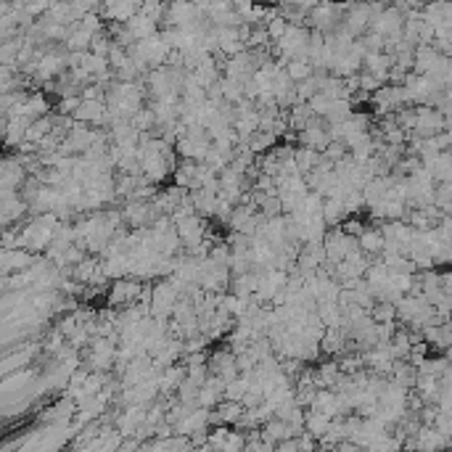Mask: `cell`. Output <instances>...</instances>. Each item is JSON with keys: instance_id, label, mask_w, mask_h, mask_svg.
<instances>
[{"instance_id": "obj_1", "label": "cell", "mask_w": 452, "mask_h": 452, "mask_svg": "<svg viewBox=\"0 0 452 452\" xmlns=\"http://www.w3.org/2000/svg\"><path fill=\"white\" fill-rule=\"evenodd\" d=\"M146 291V283L135 281V278H122V281H114L111 288L106 294V304L108 309H125V307H132L138 304Z\"/></svg>"}, {"instance_id": "obj_2", "label": "cell", "mask_w": 452, "mask_h": 452, "mask_svg": "<svg viewBox=\"0 0 452 452\" xmlns=\"http://www.w3.org/2000/svg\"><path fill=\"white\" fill-rule=\"evenodd\" d=\"M180 294L169 285V281H156L151 291V318L156 320H172V312L178 307Z\"/></svg>"}, {"instance_id": "obj_3", "label": "cell", "mask_w": 452, "mask_h": 452, "mask_svg": "<svg viewBox=\"0 0 452 452\" xmlns=\"http://www.w3.org/2000/svg\"><path fill=\"white\" fill-rule=\"evenodd\" d=\"M447 132V119L437 106H418V125H416V135L423 141H431L437 135Z\"/></svg>"}, {"instance_id": "obj_4", "label": "cell", "mask_w": 452, "mask_h": 452, "mask_svg": "<svg viewBox=\"0 0 452 452\" xmlns=\"http://www.w3.org/2000/svg\"><path fill=\"white\" fill-rule=\"evenodd\" d=\"M175 230H178L180 241H183V249L190 251V249H196V246H202L204 241H206L209 223H206L204 217H199V214H193V217H188L185 223L175 225Z\"/></svg>"}, {"instance_id": "obj_5", "label": "cell", "mask_w": 452, "mask_h": 452, "mask_svg": "<svg viewBox=\"0 0 452 452\" xmlns=\"http://www.w3.org/2000/svg\"><path fill=\"white\" fill-rule=\"evenodd\" d=\"M209 370H212V376L223 379L225 383H233L241 376V370L236 365V355L227 346H220L209 355Z\"/></svg>"}, {"instance_id": "obj_6", "label": "cell", "mask_w": 452, "mask_h": 452, "mask_svg": "<svg viewBox=\"0 0 452 452\" xmlns=\"http://www.w3.org/2000/svg\"><path fill=\"white\" fill-rule=\"evenodd\" d=\"M331 135H328V125H325V119H312L304 130L299 132V146L302 148H312V151H325L328 146H331Z\"/></svg>"}, {"instance_id": "obj_7", "label": "cell", "mask_w": 452, "mask_h": 452, "mask_svg": "<svg viewBox=\"0 0 452 452\" xmlns=\"http://www.w3.org/2000/svg\"><path fill=\"white\" fill-rule=\"evenodd\" d=\"M349 35L355 37H365L370 32V6L365 3H355V6H346L344 11V22H341Z\"/></svg>"}, {"instance_id": "obj_8", "label": "cell", "mask_w": 452, "mask_h": 452, "mask_svg": "<svg viewBox=\"0 0 452 452\" xmlns=\"http://www.w3.org/2000/svg\"><path fill=\"white\" fill-rule=\"evenodd\" d=\"M37 260H40V257L32 254V251H27V249H3L0 251V267H3V275L24 273V270H29Z\"/></svg>"}, {"instance_id": "obj_9", "label": "cell", "mask_w": 452, "mask_h": 452, "mask_svg": "<svg viewBox=\"0 0 452 452\" xmlns=\"http://www.w3.org/2000/svg\"><path fill=\"white\" fill-rule=\"evenodd\" d=\"M27 212H32V209H29V204L22 199V193L3 199V204H0V220H3V227H13L16 223H22L24 217H27Z\"/></svg>"}, {"instance_id": "obj_10", "label": "cell", "mask_w": 452, "mask_h": 452, "mask_svg": "<svg viewBox=\"0 0 452 452\" xmlns=\"http://www.w3.org/2000/svg\"><path fill=\"white\" fill-rule=\"evenodd\" d=\"M199 175H202V164L199 162H188V159H180L178 169L172 175V185H178L183 190H199Z\"/></svg>"}, {"instance_id": "obj_11", "label": "cell", "mask_w": 452, "mask_h": 452, "mask_svg": "<svg viewBox=\"0 0 452 452\" xmlns=\"http://www.w3.org/2000/svg\"><path fill=\"white\" fill-rule=\"evenodd\" d=\"M257 291H260V270L254 267V270L246 275H236L227 294H233V297H238V299H249V297H257Z\"/></svg>"}, {"instance_id": "obj_12", "label": "cell", "mask_w": 452, "mask_h": 452, "mask_svg": "<svg viewBox=\"0 0 452 452\" xmlns=\"http://www.w3.org/2000/svg\"><path fill=\"white\" fill-rule=\"evenodd\" d=\"M320 162H323V154L320 151H312V148H302L299 146L297 148V156H294V164H297V169H299V175L302 178H307V175H312L318 167H320Z\"/></svg>"}, {"instance_id": "obj_13", "label": "cell", "mask_w": 452, "mask_h": 452, "mask_svg": "<svg viewBox=\"0 0 452 452\" xmlns=\"http://www.w3.org/2000/svg\"><path fill=\"white\" fill-rule=\"evenodd\" d=\"M93 37L90 32H85L80 24H74V29H71L69 40L64 43V50L66 53H90V45H93Z\"/></svg>"}, {"instance_id": "obj_14", "label": "cell", "mask_w": 452, "mask_h": 452, "mask_svg": "<svg viewBox=\"0 0 452 452\" xmlns=\"http://www.w3.org/2000/svg\"><path fill=\"white\" fill-rule=\"evenodd\" d=\"M50 114H53V106H50L48 95L40 93V90H32V95L27 98V117L35 122V119L50 117Z\"/></svg>"}, {"instance_id": "obj_15", "label": "cell", "mask_w": 452, "mask_h": 452, "mask_svg": "<svg viewBox=\"0 0 452 452\" xmlns=\"http://www.w3.org/2000/svg\"><path fill=\"white\" fill-rule=\"evenodd\" d=\"M323 220L328 227H341L349 220V212H346L344 202H336V199H325V206H323Z\"/></svg>"}, {"instance_id": "obj_16", "label": "cell", "mask_w": 452, "mask_h": 452, "mask_svg": "<svg viewBox=\"0 0 452 452\" xmlns=\"http://www.w3.org/2000/svg\"><path fill=\"white\" fill-rule=\"evenodd\" d=\"M360 249L365 251L368 257H381L383 254V233H381V227H368L360 236Z\"/></svg>"}, {"instance_id": "obj_17", "label": "cell", "mask_w": 452, "mask_h": 452, "mask_svg": "<svg viewBox=\"0 0 452 452\" xmlns=\"http://www.w3.org/2000/svg\"><path fill=\"white\" fill-rule=\"evenodd\" d=\"M285 71H288V77H291L297 85L304 83V80H309V77H315V66H312V61H309L307 56H299V59L288 61Z\"/></svg>"}, {"instance_id": "obj_18", "label": "cell", "mask_w": 452, "mask_h": 452, "mask_svg": "<svg viewBox=\"0 0 452 452\" xmlns=\"http://www.w3.org/2000/svg\"><path fill=\"white\" fill-rule=\"evenodd\" d=\"M130 122H132V127L141 132V135H146V132H154L156 127H159V125H156V114H154V108H151V106L141 108V111H138Z\"/></svg>"}, {"instance_id": "obj_19", "label": "cell", "mask_w": 452, "mask_h": 452, "mask_svg": "<svg viewBox=\"0 0 452 452\" xmlns=\"http://www.w3.org/2000/svg\"><path fill=\"white\" fill-rule=\"evenodd\" d=\"M370 318L376 325H386V323H397V304L389 302H376V307L370 309Z\"/></svg>"}, {"instance_id": "obj_20", "label": "cell", "mask_w": 452, "mask_h": 452, "mask_svg": "<svg viewBox=\"0 0 452 452\" xmlns=\"http://www.w3.org/2000/svg\"><path fill=\"white\" fill-rule=\"evenodd\" d=\"M209 260L214 264H220V267H230V260H233V249L227 246V241H217L212 246V254H209Z\"/></svg>"}, {"instance_id": "obj_21", "label": "cell", "mask_w": 452, "mask_h": 452, "mask_svg": "<svg viewBox=\"0 0 452 452\" xmlns=\"http://www.w3.org/2000/svg\"><path fill=\"white\" fill-rule=\"evenodd\" d=\"M333 104H336L333 98H328L325 93H318L312 101H309V108H312V114H315L318 119H325L328 114H331Z\"/></svg>"}, {"instance_id": "obj_22", "label": "cell", "mask_w": 452, "mask_h": 452, "mask_svg": "<svg viewBox=\"0 0 452 452\" xmlns=\"http://www.w3.org/2000/svg\"><path fill=\"white\" fill-rule=\"evenodd\" d=\"M254 270V260H251V251L249 254H233V260H230V273L233 278L236 275H246Z\"/></svg>"}, {"instance_id": "obj_23", "label": "cell", "mask_w": 452, "mask_h": 452, "mask_svg": "<svg viewBox=\"0 0 452 452\" xmlns=\"http://www.w3.org/2000/svg\"><path fill=\"white\" fill-rule=\"evenodd\" d=\"M111 48H114V40H111V35H108V32H101V35H95V37H93V45H90V53H93V56H104V59H108Z\"/></svg>"}, {"instance_id": "obj_24", "label": "cell", "mask_w": 452, "mask_h": 452, "mask_svg": "<svg viewBox=\"0 0 452 452\" xmlns=\"http://www.w3.org/2000/svg\"><path fill=\"white\" fill-rule=\"evenodd\" d=\"M80 106H83V98L80 95H74V98H61L59 104H56V114H61V117H77V111H80Z\"/></svg>"}, {"instance_id": "obj_25", "label": "cell", "mask_w": 452, "mask_h": 452, "mask_svg": "<svg viewBox=\"0 0 452 452\" xmlns=\"http://www.w3.org/2000/svg\"><path fill=\"white\" fill-rule=\"evenodd\" d=\"M344 206H346V212H349V217H357L362 209H368V206H365V196H362V190H352V193L344 199Z\"/></svg>"}, {"instance_id": "obj_26", "label": "cell", "mask_w": 452, "mask_h": 452, "mask_svg": "<svg viewBox=\"0 0 452 452\" xmlns=\"http://www.w3.org/2000/svg\"><path fill=\"white\" fill-rule=\"evenodd\" d=\"M288 27H291V24L285 22L281 13H275L273 19L267 22V32H270V37H273V43H278V40L285 35V29H288Z\"/></svg>"}, {"instance_id": "obj_27", "label": "cell", "mask_w": 452, "mask_h": 452, "mask_svg": "<svg viewBox=\"0 0 452 452\" xmlns=\"http://www.w3.org/2000/svg\"><path fill=\"white\" fill-rule=\"evenodd\" d=\"M452 202V183H437V190H434V206L442 209L444 204Z\"/></svg>"}, {"instance_id": "obj_28", "label": "cell", "mask_w": 452, "mask_h": 452, "mask_svg": "<svg viewBox=\"0 0 452 452\" xmlns=\"http://www.w3.org/2000/svg\"><path fill=\"white\" fill-rule=\"evenodd\" d=\"M341 227H344L346 236H352V238H360L362 233H365V230H368V225H365L362 220H357V217H349V220H346Z\"/></svg>"}, {"instance_id": "obj_29", "label": "cell", "mask_w": 452, "mask_h": 452, "mask_svg": "<svg viewBox=\"0 0 452 452\" xmlns=\"http://www.w3.org/2000/svg\"><path fill=\"white\" fill-rule=\"evenodd\" d=\"M83 101H106V87L104 85H87L83 90Z\"/></svg>"}, {"instance_id": "obj_30", "label": "cell", "mask_w": 452, "mask_h": 452, "mask_svg": "<svg viewBox=\"0 0 452 452\" xmlns=\"http://www.w3.org/2000/svg\"><path fill=\"white\" fill-rule=\"evenodd\" d=\"M3 249H19V230L16 227L3 230Z\"/></svg>"}, {"instance_id": "obj_31", "label": "cell", "mask_w": 452, "mask_h": 452, "mask_svg": "<svg viewBox=\"0 0 452 452\" xmlns=\"http://www.w3.org/2000/svg\"><path fill=\"white\" fill-rule=\"evenodd\" d=\"M437 230H439L447 241H452V217H442V223H439V227H437Z\"/></svg>"}, {"instance_id": "obj_32", "label": "cell", "mask_w": 452, "mask_h": 452, "mask_svg": "<svg viewBox=\"0 0 452 452\" xmlns=\"http://www.w3.org/2000/svg\"><path fill=\"white\" fill-rule=\"evenodd\" d=\"M400 452H416V450H410V447H402V450H400Z\"/></svg>"}]
</instances>
